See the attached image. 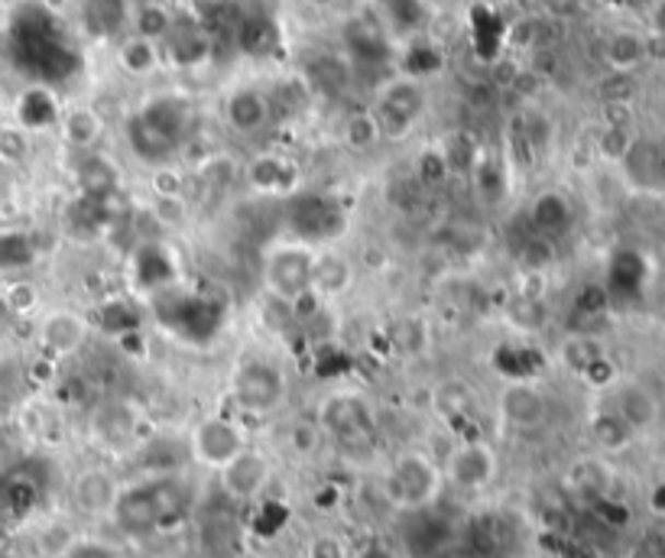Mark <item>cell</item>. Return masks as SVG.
Instances as JSON below:
<instances>
[{"label":"cell","mask_w":665,"mask_h":558,"mask_svg":"<svg viewBox=\"0 0 665 558\" xmlns=\"http://www.w3.org/2000/svg\"><path fill=\"white\" fill-rule=\"evenodd\" d=\"M445 490L442 465L432 452L425 449H402L393 455L381 480L383 500L396 510H425L432 507Z\"/></svg>","instance_id":"1"},{"label":"cell","mask_w":665,"mask_h":558,"mask_svg":"<svg viewBox=\"0 0 665 558\" xmlns=\"http://www.w3.org/2000/svg\"><path fill=\"white\" fill-rule=\"evenodd\" d=\"M312 260L315 247L299 244V241H277L264 254V289L270 299L295 305L302 295L312 292Z\"/></svg>","instance_id":"2"},{"label":"cell","mask_w":665,"mask_h":558,"mask_svg":"<svg viewBox=\"0 0 665 558\" xmlns=\"http://www.w3.org/2000/svg\"><path fill=\"white\" fill-rule=\"evenodd\" d=\"M439 465L445 487L458 493H483L500 474V455L487 439H462L439 458Z\"/></svg>","instance_id":"3"},{"label":"cell","mask_w":665,"mask_h":558,"mask_svg":"<svg viewBox=\"0 0 665 558\" xmlns=\"http://www.w3.org/2000/svg\"><path fill=\"white\" fill-rule=\"evenodd\" d=\"M244 429L228 416H201L189 429V458L205 470H221L228 462H234L247 449Z\"/></svg>","instance_id":"4"},{"label":"cell","mask_w":665,"mask_h":558,"mask_svg":"<svg viewBox=\"0 0 665 558\" xmlns=\"http://www.w3.org/2000/svg\"><path fill=\"white\" fill-rule=\"evenodd\" d=\"M89 318L72 309V305H56V309H43L39 315V325H36V345L43 351L46 361H66V358H75L85 341H89Z\"/></svg>","instance_id":"5"},{"label":"cell","mask_w":665,"mask_h":558,"mask_svg":"<svg viewBox=\"0 0 665 558\" xmlns=\"http://www.w3.org/2000/svg\"><path fill=\"white\" fill-rule=\"evenodd\" d=\"M124 484L120 477L104 465L82 467L75 477H72V507L79 516L85 520H110L120 507V497H124Z\"/></svg>","instance_id":"6"},{"label":"cell","mask_w":665,"mask_h":558,"mask_svg":"<svg viewBox=\"0 0 665 558\" xmlns=\"http://www.w3.org/2000/svg\"><path fill=\"white\" fill-rule=\"evenodd\" d=\"M273 480V462L267 452L247 445L234 462L218 470V487L234 503H254Z\"/></svg>","instance_id":"7"},{"label":"cell","mask_w":665,"mask_h":558,"mask_svg":"<svg viewBox=\"0 0 665 558\" xmlns=\"http://www.w3.org/2000/svg\"><path fill=\"white\" fill-rule=\"evenodd\" d=\"M497 416H500V426L510 432H536L549 419L546 393L536 383L513 380L497 396Z\"/></svg>","instance_id":"8"},{"label":"cell","mask_w":665,"mask_h":558,"mask_svg":"<svg viewBox=\"0 0 665 558\" xmlns=\"http://www.w3.org/2000/svg\"><path fill=\"white\" fill-rule=\"evenodd\" d=\"M614 416L637 435L646 432L660 422V399L646 383L627 380V383H614V399H610Z\"/></svg>","instance_id":"9"},{"label":"cell","mask_w":665,"mask_h":558,"mask_svg":"<svg viewBox=\"0 0 665 558\" xmlns=\"http://www.w3.org/2000/svg\"><path fill=\"white\" fill-rule=\"evenodd\" d=\"M270 97L257 89H237L224 97V124L237 133V137H254L270 124Z\"/></svg>","instance_id":"10"},{"label":"cell","mask_w":665,"mask_h":558,"mask_svg":"<svg viewBox=\"0 0 665 558\" xmlns=\"http://www.w3.org/2000/svg\"><path fill=\"white\" fill-rule=\"evenodd\" d=\"M354 286V260L341 251H315L312 260V292L318 299H338Z\"/></svg>","instance_id":"11"},{"label":"cell","mask_w":665,"mask_h":558,"mask_svg":"<svg viewBox=\"0 0 665 558\" xmlns=\"http://www.w3.org/2000/svg\"><path fill=\"white\" fill-rule=\"evenodd\" d=\"M117 62L127 75L133 79H147L160 69V46L156 39H147V36H127L117 49Z\"/></svg>","instance_id":"12"},{"label":"cell","mask_w":665,"mask_h":558,"mask_svg":"<svg viewBox=\"0 0 665 558\" xmlns=\"http://www.w3.org/2000/svg\"><path fill=\"white\" fill-rule=\"evenodd\" d=\"M104 130V120L97 117L92 107H72L62 117V140L75 150H92Z\"/></svg>","instance_id":"13"},{"label":"cell","mask_w":665,"mask_h":558,"mask_svg":"<svg viewBox=\"0 0 665 558\" xmlns=\"http://www.w3.org/2000/svg\"><path fill=\"white\" fill-rule=\"evenodd\" d=\"M82 536L69 520H49L39 533H36V549L43 558H69L79 549Z\"/></svg>","instance_id":"14"},{"label":"cell","mask_w":665,"mask_h":558,"mask_svg":"<svg viewBox=\"0 0 665 558\" xmlns=\"http://www.w3.org/2000/svg\"><path fill=\"white\" fill-rule=\"evenodd\" d=\"M0 295H3L13 318H33V315H39L46 309L43 305V289L33 279H13V282H7L0 289Z\"/></svg>","instance_id":"15"},{"label":"cell","mask_w":665,"mask_h":558,"mask_svg":"<svg viewBox=\"0 0 665 558\" xmlns=\"http://www.w3.org/2000/svg\"><path fill=\"white\" fill-rule=\"evenodd\" d=\"M591 439L604 449V452H623L633 442V432L614 416V409H600L591 422H587Z\"/></svg>","instance_id":"16"},{"label":"cell","mask_w":665,"mask_h":558,"mask_svg":"<svg viewBox=\"0 0 665 558\" xmlns=\"http://www.w3.org/2000/svg\"><path fill=\"white\" fill-rule=\"evenodd\" d=\"M285 445H289V452L295 458L312 462L322 452V445H325V429L315 419H295L289 426V432H285Z\"/></svg>","instance_id":"17"},{"label":"cell","mask_w":665,"mask_h":558,"mask_svg":"<svg viewBox=\"0 0 665 558\" xmlns=\"http://www.w3.org/2000/svg\"><path fill=\"white\" fill-rule=\"evenodd\" d=\"M604 56H607V62H610L617 72H630L633 66L643 62L646 43H643L637 33H614L610 43H607V49H604Z\"/></svg>","instance_id":"18"},{"label":"cell","mask_w":665,"mask_h":558,"mask_svg":"<svg viewBox=\"0 0 665 558\" xmlns=\"http://www.w3.org/2000/svg\"><path fill=\"white\" fill-rule=\"evenodd\" d=\"M383 140L381 124L374 117V111H361V114H351L348 124H345V143L354 150V153H368L374 150Z\"/></svg>","instance_id":"19"},{"label":"cell","mask_w":665,"mask_h":558,"mask_svg":"<svg viewBox=\"0 0 665 558\" xmlns=\"http://www.w3.org/2000/svg\"><path fill=\"white\" fill-rule=\"evenodd\" d=\"M506 322L516 332H536L546 322V302L542 299H526V295H513L506 302Z\"/></svg>","instance_id":"20"},{"label":"cell","mask_w":665,"mask_h":558,"mask_svg":"<svg viewBox=\"0 0 665 558\" xmlns=\"http://www.w3.org/2000/svg\"><path fill=\"white\" fill-rule=\"evenodd\" d=\"M153 198H186V176L176 163H160L150 176Z\"/></svg>","instance_id":"21"},{"label":"cell","mask_w":665,"mask_h":558,"mask_svg":"<svg viewBox=\"0 0 665 558\" xmlns=\"http://www.w3.org/2000/svg\"><path fill=\"white\" fill-rule=\"evenodd\" d=\"M30 156V130L23 127H0V160L16 166Z\"/></svg>","instance_id":"22"},{"label":"cell","mask_w":665,"mask_h":558,"mask_svg":"<svg viewBox=\"0 0 665 558\" xmlns=\"http://www.w3.org/2000/svg\"><path fill=\"white\" fill-rule=\"evenodd\" d=\"M150 214L160 228H179L189 214V205L186 198H153Z\"/></svg>","instance_id":"23"},{"label":"cell","mask_w":665,"mask_h":558,"mask_svg":"<svg viewBox=\"0 0 665 558\" xmlns=\"http://www.w3.org/2000/svg\"><path fill=\"white\" fill-rule=\"evenodd\" d=\"M170 13L160 10V7H147L137 20V36H147V39H156L163 33H170Z\"/></svg>","instance_id":"24"},{"label":"cell","mask_w":665,"mask_h":558,"mask_svg":"<svg viewBox=\"0 0 665 558\" xmlns=\"http://www.w3.org/2000/svg\"><path fill=\"white\" fill-rule=\"evenodd\" d=\"M351 553L345 549V543L338 539V536H328V533H322V536H315L312 543H308V549H305V558H348Z\"/></svg>","instance_id":"25"},{"label":"cell","mask_w":665,"mask_h":558,"mask_svg":"<svg viewBox=\"0 0 665 558\" xmlns=\"http://www.w3.org/2000/svg\"><path fill=\"white\" fill-rule=\"evenodd\" d=\"M348 558H399L386 543H381V539H368V543H361L354 553Z\"/></svg>","instance_id":"26"},{"label":"cell","mask_w":665,"mask_h":558,"mask_svg":"<svg viewBox=\"0 0 665 558\" xmlns=\"http://www.w3.org/2000/svg\"><path fill=\"white\" fill-rule=\"evenodd\" d=\"M13 322H16V318L10 315V309H7V302H3V295H0V332H3V328H10Z\"/></svg>","instance_id":"27"},{"label":"cell","mask_w":665,"mask_h":558,"mask_svg":"<svg viewBox=\"0 0 665 558\" xmlns=\"http://www.w3.org/2000/svg\"><path fill=\"white\" fill-rule=\"evenodd\" d=\"M23 0H0V7H20Z\"/></svg>","instance_id":"28"},{"label":"cell","mask_w":665,"mask_h":558,"mask_svg":"<svg viewBox=\"0 0 665 558\" xmlns=\"http://www.w3.org/2000/svg\"><path fill=\"white\" fill-rule=\"evenodd\" d=\"M312 3H315V7H328L331 0H312Z\"/></svg>","instance_id":"29"},{"label":"cell","mask_w":665,"mask_h":558,"mask_svg":"<svg viewBox=\"0 0 665 558\" xmlns=\"http://www.w3.org/2000/svg\"><path fill=\"white\" fill-rule=\"evenodd\" d=\"M241 558H260V556H241Z\"/></svg>","instance_id":"30"}]
</instances>
